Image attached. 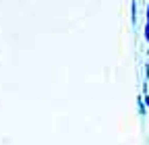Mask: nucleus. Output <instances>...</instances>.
<instances>
[{
	"instance_id": "f257e3e1",
	"label": "nucleus",
	"mask_w": 149,
	"mask_h": 145,
	"mask_svg": "<svg viewBox=\"0 0 149 145\" xmlns=\"http://www.w3.org/2000/svg\"><path fill=\"white\" fill-rule=\"evenodd\" d=\"M139 114H145V106H143V100L139 98Z\"/></svg>"
}]
</instances>
